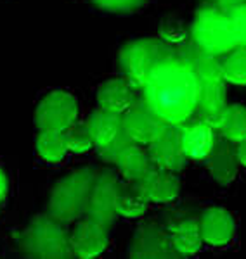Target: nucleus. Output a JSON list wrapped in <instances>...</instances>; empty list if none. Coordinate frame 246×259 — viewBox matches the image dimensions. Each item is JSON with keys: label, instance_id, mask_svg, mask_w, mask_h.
<instances>
[{"label": "nucleus", "instance_id": "f257e3e1", "mask_svg": "<svg viewBox=\"0 0 246 259\" xmlns=\"http://www.w3.org/2000/svg\"><path fill=\"white\" fill-rule=\"evenodd\" d=\"M201 83L184 56L161 62L144 85V102L168 126H184L196 112Z\"/></svg>", "mask_w": 246, "mask_h": 259}, {"label": "nucleus", "instance_id": "f03ea898", "mask_svg": "<svg viewBox=\"0 0 246 259\" xmlns=\"http://www.w3.org/2000/svg\"><path fill=\"white\" fill-rule=\"evenodd\" d=\"M97 173L94 168H82L59 180L49 195L47 214L62 225L78 221L87 214Z\"/></svg>", "mask_w": 246, "mask_h": 259}, {"label": "nucleus", "instance_id": "7ed1b4c3", "mask_svg": "<svg viewBox=\"0 0 246 259\" xmlns=\"http://www.w3.org/2000/svg\"><path fill=\"white\" fill-rule=\"evenodd\" d=\"M19 244L23 252L31 257L62 259L73 256L69 233L64 230L62 223L49 214L33 218L21 233Z\"/></svg>", "mask_w": 246, "mask_h": 259}, {"label": "nucleus", "instance_id": "20e7f679", "mask_svg": "<svg viewBox=\"0 0 246 259\" xmlns=\"http://www.w3.org/2000/svg\"><path fill=\"white\" fill-rule=\"evenodd\" d=\"M191 38L196 47L212 56H224L239 47L231 16L224 9H203L191 26Z\"/></svg>", "mask_w": 246, "mask_h": 259}, {"label": "nucleus", "instance_id": "39448f33", "mask_svg": "<svg viewBox=\"0 0 246 259\" xmlns=\"http://www.w3.org/2000/svg\"><path fill=\"white\" fill-rule=\"evenodd\" d=\"M181 56L179 50L158 40H137L128 44L120 54V64L127 80L135 89H144L153 71L166 59Z\"/></svg>", "mask_w": 246, "mask_h": 259}, {"label": "nucleus", "instance_id": "423d86ee", "mask_svg": "<svg viewBox=\"0 0 246 259\" xmlns=\"http://www.w3.org/2000/svg\"><path fill=\"white\" fill-rule=\"evenodd\" d=\"M78 118V104L72 94L54 90L40 100L35 109V126L39 132H64Z\"/></svg>", "mask_w": 246, "mask_h": 259}, {"label": "nucleus", "instance_id": "0eeeda50", "mask_svg": "<svg viewBox=\"0 0 246 259\" xmlns=\"http://www.w3.org/2000/svg\"><path fill=\"white\" fill-rule=\"evenodd\" d=\"M122 187L118 180V175L111 169H102L97 173V178L92 187V195H90L89 209L87 214L89 218L95 220L97 223L104 225L108 230L115 225L118 212H116V195Z\"/></svg>", "mask_w": 246, "mask_h": 259}, {"label": "nucleus", "instance_id": "6e6552de", "mask_svg": "<svg viewBox=\"0 0 246 259\" xmlns=\"http://www.w3.org/2000/svg\"><path fill=\"white\" fill-rule=\"evenodd\" d=\"M123 118V130L135 144L149 145L153 144L161 133L165 132L168 124L160 118L151 107L143 100H135L133 106L128 109Z\"/></svg>", "mask_w": 246, "mask_h": 259}, {"label": "nucleus", "instance_id": "1a4fd4ad", "mask_svg": "<svg viewBox=\"0 0 246 259\" xmlns=\"http://www.w3.org/2000/svg\"><path fill=\"white\" fill-rule=\"evenodd\" d=\"M110 237L108 228L97 223L92 218H80L69 233V244H72L73 256L80 259H92L97 257L106 250Z\"/></svg>", "mask_w": 246, "mask_h": 259}, {"label": "nucleus", "instance_id": "9d476101", "mask_svg": "<svg viewBox=\"0 0 246 259\" xmlns=\"http://www.w3.org/2000/svg\"><path fill=\"white\" fill-rule=\"evenodd\" d=\"M149 156L153 164L160 169L179 173L186 168L187 156L182 147L181 126H166L153 144H149Z\"/></svg>", "mask_w": 246, "mask_h": 259}, {"label": "nucleus", "instance_id": "9b49d317", "mask_svg": "<svg viewBox=\"0 0 246 259\" xmlns=\"http://www.w3.org/2000/svg\"><path fill=\"white\" fill-rule=\"evenodd\" d=\"M177 252L172 247L170 233L160 225L148 223L135 232L130 244V257L151 259V257H173Z\"/></svg>", "mask_w": 246, "mask_h": 259}, {"label": "nucleus", "instance_id": "f8f14e48", "mask_svg": "<svg viewBox=\"0 0 246 259\" xmlns=\"http://www.w3.org/2000/svg\"><path fill=\"white\" fill-rule=\"evenodd\" d=\"M203 242L214 247L226 245L232 240L236 233V223L232 214L224 207H210L199 218Z\"/></svg>", "mask_w": 246, "mask_h": 259}, {"label": "nucleus", "instance_id": "ddd939ff", "mask_svg": "<svg viewBox=\"0 0 246 259\" xmlns=\"http://www.w3.org/2000/svg\"><path fill=\"white\" fill-rule=\"evenodd\" d=\"M227 109L226 102V87L224 81L219 83H201L199 87L198 106L194 114L199 116V121L206 123L214 130H219L222 123L224 112Z\"/></svg>", "mask_w": 246, "mask_h": 259}, {"label": "nucleus", "instance_id": "4468645a", "mask_svg": "<svg viewBox=\"0 0 246 259\" xmlns=\"http://www.w3.org/2000/svg\"><path fill=\"white\" fill-rule=\"evenodd\" d=\"M205 161L208 171H210V175L217 183L229 185L236 180L239 161H237V154L232 142L226 140L224 137L220 140L215 139L214 149H212L210 156Z\"/></svg>", "mask_w": 246, "mask_h": 259}, {"label": "nucleus", "instance_id": "2eb2a0df", "mask_svg": "<svg viewBox=\"0 0 246 259\" xmlns=\"http://www.w3.org/2000/svg\"><path fill=\"white\" fill-rule=\"evenodd\" d=\"M135 87L127 78H113L104 81L97 90V104L104 111L123 116L135 102Z\"/></svg>", "mask_w": 246, "mask_h": 259}, {"label": "nucleus", "instance_id": "dca6fc26", "mask_svg": "<svg viewBox=\"0 0 246 259\" xmlns=\"http://www.w3.org/2000/svg\"><path fill=\"white\" fill-rule=\"evenodd\" d=\"M137 185L149 202L156 204L172 202L179 197V192H181V183H179L175 173L160 168H153Z\"/></svg>", "mask_w": 246, "mask_h": 259}, {"label": "nucleus", "instance_id": "f3484780", "mask_svg": "<svg viewBox=\"0 0 246 259\" xmlns=\"http://www.w3.org/2000/svg\"><path fill=\"white\" fill-rule=\"evenodd\" d=\"M181 137L187 159L205 161L215 145V130L203 121L181 126Z\"/></svg>", "mask_w": 246, "mask_h": 259}, {"label": "nucleus", "instance_id": "a211bd4d", "mask_svg": "<svg viewBox=\"0 0 246 259\" xmlns=\"http://www.w3.org/2000/svg\"><path fill=\"white\" fill-rule=\"evenodd\" d=\"M116 169L128 183H139L153 169L149 150H144L140 144L130 145L116 161Z\"/></svg>", "mask_w": 246, "mask_h": 259}, {"label": "nucleus", "instance_id": "6ab92c4d", "mask_svg": "<svg viewBox=\"0 0 246 259\" xmlns=\"http://www.w3.org/2000/svg\"><path fill=\"white\" fill-rule=\"evenodd\" d=\"M85 123L89 126L90 133H92L95 147H102V145L110 144L111 140H115L123 132L122 116L110 111H104L101 107L97 111H94Z\"/></svg>", "mask_w": 246, "mask_h": 259}, {"label": "nucleus", "instance_id": "aec40b11", "mask_svg": "<svg viewBox=\"0 0 246 259\" xmlns=\"http://www.w3.org/2000/svg\"><path fill=\"white\" fill-rule=\"evenodd\" d=\"M172 247L181 256H194L203 245L201 230H199V220H184L170 232Z\"/></svg>", "mask_w": 246, "mask_h": 259}, {"label": "nucleus", "instance_id": "412c9836", "mask_svg": "<svg viewBox=\"0 0 246 259\" xmlns=\"http://www.w3.org/2000/svg\"><path fill=\"white\" fill-rule=\"evenodd\" d=\"M149 207V200L143 194L137 183L122 185L116 195V212L118 216L128 220H137L146 214Z\"/></svg>", "mask_w": 246, "mask_h": 259}, {"label": "nucleus", "instance_id": "4be33fe9", "mask_svg": "<svg viewBox=\"0 0 246 259\" xmlns=\"http://www.w3.org/2000/svg\"><path fill=\"white\" fill-rule=\"evenodd\" d=\"M191 56H184L187 62L193 68L196 78L199 83H219L224 81V68L222 62L217 59V56H212L208 52H203L201 49L189 52Z\"/></svg>", "mask_w": 246, "mask_h": 259}, {"label": "nucleus", "instance_id": "5701e85b", "mask_svg": "<svg viewBox=\"0 0 246 259\" xmlns=\"http://www.w3.org/2000/svg\"><path fill=\"white\" fill-rule=\"evenodd\" d=\"M219 132L224 139L232 142L234 145L246 140V107L241 104L227 106Z\"/></svg>", "mask_w": 246, "mask_h": 259}, {"label": "nucleus", "instance_id": "b1692460", "mask_svg": "<svg viewBox=\"0 0 246 259\" xmlns=\"http://www.w3.org/2000/svg\"><path fill=\"white\" fill-rule=\"evenodd\" d=\"M37 152L44 161L59 162L68 154L64 135L61 132H39L37 137Z\"/></svg>", "mask_w": 246, "mask_h": 259}, {"label": "nucleus", "instance_id": "393cba45", "mask_svg": "<svg viewBox=\"0 0 246 259\" xmlns=\"http://www.w3.org/2000/svg\"><path fill=\"white\" fill-rule=\"evenodd\" d=\"M158 36L168 47H186L191 40V28H187L182 21L175 18H166L160 23Z\"/></svg>", "mask_w": 246, "mask_h": 259}, {"label": "nucleus", "instance_id": "a878e982", "mask_svg": "<svg viewBox=\"0 0 246 259\" xmlns=\"http://www.w3.org/2000/svg\"><path fill=\"white\" fill-rule=\"evenodd\" d=\"M224 81L237 87L246 85V47H236L222 62Z\"/></svg>", "mask_w": 246, "mask_h": 259}, {"label": "nucleus", "instance_id": "bb28decb", "mask_svg": "<svg viewBox=\"0 0 246 259\" xmlns=\"http://www.w3.org/2000/svg\"><path fill=\"white\" fill-rule=\"evenodd\" d=\"M62 135H64L68 152L85 154L95 145L94 139H92V133H90L87 123H78V121H75L72 126L66 128L64 132H62Z\"/></svg>", "mask_w": 246, "mask_h": 259}, {"label": "nucleus", "instance_id": "cd10ccee", "mask_svg": "<svg viewBox=\"0 0 246 259\" xmlns=\"http://www.w3.org/2000/svg\"><path fill=\"white\" fill-rule=\"evenodd\" d=\"M133 144H135V142H133L123 130V132L120 133L115 140H111L110 144L102 145V147H97L99 157H101L104 162H108V164H116V161L120 159V156H122L125 150Z\"/></svg>", "mask_w": 246, "mask_h": 259}, {"label": "nucleus", "instance_id": "c85d7f7f", "mask_svg": "<svg viewBox=\"0 0 246 259\" xmlns=\"http://www.w3.org/2000/svg\"><path fill=\"white\" fill-rule=\"evenodd\" d=\"M227 12L231 16L232 23H234L239 47H246V2L232 6L231 9H227Z\"/></svg>", "mask_w": 246, "mask_h": 259}, {"label": "nucleus", "instance_id": "c756f323", "mask_svg": "<svg viewBox=\"0 0 246 259\" xmlns=\"http://www.w3.org/2000/svg\"><path fill=\"white\" fill-rule=\"evenodd\" d=\"M101 9L110 12H128L144 4V0H94Z\"/></svg>", "mask_w": 246, "mask_h": 259}, {"label": "nucleus", "instance_id": "7c9ffc66", "mask_svg": "<svg viewBox=\"0 0 246 259\" xmlns=\"http://www.w3.org/2000/svg\"><path fill=\"white\" fill-rule=\"evenodd\" d=\"M236 154H237V161H239V164L246 168V140L236 144Z\"/></svg>", "mask_w": 246, "mask_h": 259}, {"label": "nucleus", "instance_id": "2f4dec72", "mask_svg": "<svg viewBox=\"0 0 246 259\" xmlns=\"http://www.w3.org/2000/svg\"><path fill=\"white\" fill-rule=\"evenodd\" d=\"M7 190H9V185H7V177H6V173H4V169L0 168V202L6 199Z\"/></svg>", "mask_w": 246, "mask_h": 259}, {"label": "nucleus", "instance_id": "473e14b6", "mask_svg": "<svg viewBox=\"0 0 246 259\" xmlns=\"http://www.w3.org/2000/svg\"><path fill=\"white\" fill-rule=\"evenodd\" d=\"M243 2H246V0H219V6H220V9L227 11V9H231L232 6H237V4H243Z\"/></svg>", "mask_w": 246, "mask_h": 259}]
</instances>
